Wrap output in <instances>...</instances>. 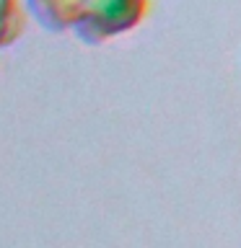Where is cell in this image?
<instances>
[{
  "label": "cell",
  "instance_id": "cell-1",
  "mask_svg": "<svg viewBox=\"0 0 241 248\" xmlns=\"http://www.w3.org/2000/svg\"><path fill=\"white\" fill-rule=\"evenodd\" d=\"M23 8L42 29L99 46L143 26L151 0H23Z\"/></svg>",
  "mask_w": 241,
  "mask_h": 248
},
{
  "label": "cell",
  "instance_id": "cell-2",
  "mask_svg": "<svg viewBox=\"0 0 241 248\" xmlns=\"http://www.w3.org/2000/svg\"><path fill=\"white\" fill-rule=\"evenodd\" d=\"M29 26V13L23 8V0H0V52L11 46L23 36Z\"/></svg>",
  "mask_w": 241,
  "mask_h": 248
}]
</instances>
